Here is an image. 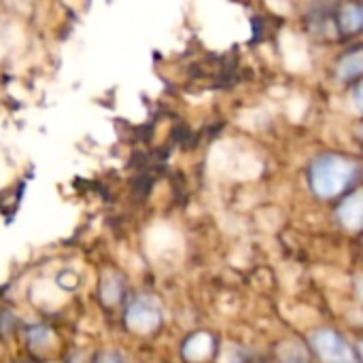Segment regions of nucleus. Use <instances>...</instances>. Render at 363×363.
<instances>
[{
  "instance_id": "obj_5",
  "label": "nucleus",
  "mask_w": 363,
  "mask_h": 363,
  "mask_svg": "<svg viewBox=\"0 0 363 363\" xmlns=\"http://www.w3.org/2000/svg\"><path fill=\"white\" fill-rule=\"evenodd\" d=\"M359 72H362V51H355V53H351V55H347L342 60V64L338 68V74L342 79H353Z\"/></svg>"
},
{
  "instance_id": "obj_6",
  "label": "nucleus",
  "mask_w": 363,
  "mask_h": 363,
  "mask_svg": "<svg viewBox=\"0 0 363 363\" xmlns=\"http://www.w3.org/2000/svg\"><path fill=\"white\" fill-rule=\"evenodd\" d=\"M363 23V11L359 6L351 4L342 11V28L349 30V32H355L359 30V26Z\"/></svg>"
},
{
  "instance_id": "obj_4",
  "label": "nucleus",
  "mask_w": 363,
  "mask_h": 363,
  "mask_svg": "<svg viewBox=\"0 0 363 363\" xmlns=\"http://www.w3.org/2000/svg\"><path fill=\"white\" fill-rule=\"evenodd\" d=\"M362 196L359 194H353L340 208V219L347 228H353L357 230L362 225Z\"/></svg>"
},
{
  "instance_id": "obj_1",
  "label": "nucleus",
  "mask_w": 363,
  "mask_h": 363,
  "mask_svg": "<svg viewBox=\"0 0 363 363\" xmlns=\"http://www.w3.org/2000/svg\"><path fill=\"white\" fill-rule=\"evenodd\" d=\"M357 174V164L340 155H323L311 168L313 189L321 198L338 196L345 187L353 183Z\"/></svg>"
},
{
  "instance_id": "obj_2",
  "label": "nucleus",
  "mask_w": 363,
  "mask_h": 363,
  "mask_svg": "<svg viewBox=\"0 0 363 363\" xmlns=\"http://www.w3.org/2000/svg\"><path fill=\"white\" fill-rule=\"evenodd\" d=\"M311 345L325 363H357L347 340H342L336 332H328V330L317 332L313 334Z\"/></svg>"
},
{
  "instance_id": "obj_3",
  "label": "nucleus",
  "mask_w": 363,
  "mask_h": 363,
  "mask_svg": "<svg viewBox=\"0 0 363 363\" xmlns=\"http://www.w3.org/2000/svg\"><path fill=\"white\" fill-rule=\"evenodd\" d=\"M128 323L134 330L147 332L160 323V311L155 304H147V300H138L136 304L130 306L128 311Z\"/></svg>"
}]
</instances>
